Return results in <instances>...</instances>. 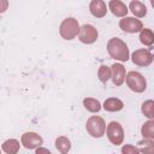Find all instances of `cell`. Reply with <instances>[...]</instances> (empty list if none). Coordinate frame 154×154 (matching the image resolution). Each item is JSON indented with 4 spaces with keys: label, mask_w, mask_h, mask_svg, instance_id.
I'll return each mask as SVG.
<instances>
[{
    "label": "cell",
    "mask_w": 154,
    "mask_h": 154,
    "mask_svg": "<svg viewBox=\"0 0 154 154\" xmlns=\"http://www.w3.org/2000/svg\"><path fill=\"white\" fill-rule=\"evenodd\" d=\"M107 51L112 59L119 61H126L129 59V48L126 43L120 38H111L107 43Z\"/></svg>",
    "instance_id": "cell-1"
},
{
    "label": "cell",
    "mask_w": 154,
    "mask_h": 154,
    "mask_svg": "<svg viewBox=\"0 0 154 154\" xmlns=\"http://www.w3.org/2000/svg\"><path fill=\"white\" fill-rule=\"evenodd\" d=\"M85 129H87L88 134L91 137L100 138L106 132V123H105V120L101 117H99V116H91L87 120Z\"/></svg>",
    "instance_id": "cell-2"
},
{
    "label": "cell",
    "mask_w": 154,
    "mask_h": 154,
    "mask_svg": "<svg viewBox=\"0 0 154 154\" xmlns=\"http://www.w3.org/2000/svg\"><path fill=\"white\" fill-rule=\"evenodd\" d=\"M59 32H60V36L65 40L75 38L77 36V34L79 32V24H78L77 19L71 18V17L64 19L59 26Z\"/></svg>",
    "instance_id": "cell-3"
},
{
    "label": "cell",
    "mask_w": 154,
    "mask_h": 154,
    "mask_svg": "<svg viewBox=\"0 0 154 154\" xmlns=\"http://www.w3.org/2000/svg\"><path fill=\"white\" fill-rule=\"evenodd\" d=\"M125 81H126L128 87H129L132 91H135V93H142V91H144L146 88H147L146 78H144L140 72L130 71V72L126 75Z\"/></svg>",
    "instance_id": "cell-4"
},
{
    "label": "cell",
    "mask_w": 154,
    "mask_h": 154,
    "mask_svg": "<svg viewBox=\"0 0 154 154\" xmlns=\"http://www.w3.org/2000/svg\"><path fill=\"white\" fill-rule=\"evenodd\" d=\"M106 134L109 142L114 146H119L124 140V130L118 122H111L106 128Z\"/></svg>",
    "instance_id": "cell-5"
},
{
    "label": "cell",
    "mask_w": 154,
    "mask_h": 154,
    "mask_svg": "<svg viewBox=\"0 0 154 154\" xmlns=\"http://www.w3.org/2000/svg\"><path fill=\"white\" fill-rule=\"evenodd\" d=\"M97 36H99L97 30L90 24H84L83 26L79 28L78 38L82 43H87V45L94 43L97 40Z\"/></svg>",
    "instance_id": "cell-6"
},
{
    "label": "cell",
    "mask_w": 154,
    "mask_h": 154,
    "mask_svg": "<svg viewBox=\"0 0 154 154\" xmlns=\"http://www.w3.org/2000/svg\"><path fill=\"white\" fill-rule=\"evenodd\" d=\"M119 26L125 32H138L143 29V24L140 19H136L134 17H124L119 22Z\"/></svg>",
    "instance_id": "cell-7"
},
{
    "label": "cell",
    "mask_w": 154,
    "mask_h": 154,
    "mask_svg": "<svg viewBox=\"0 0 154 154\" xmlns=\"http://www.w3.org/2000/svg\"><path fill=\"white\" fill-rule=\"evenodd\" d=\"M132 63L137 66H148L153 61V55L148 49H136L131 55Z\"/></svg>",
    "instance_id": "cell-8"
},
{
    "label": "cell",
    "mask_w": 154,
    "mask_h": 154,
    "mask_svg": "<svg viewBox=\"0 0 154 154\" xmlns=\"http://www.w3.org/2000/svg\"><path fill=\"white\" fill-rule=\"evenodd\" d=\"M42 137L36 132H25L22 135V144L26 149H35L42 144Z\"/></svg>",
    "instance_id": "cell-9"
},
{
    "label": "cell",
    "mask_w": 154,
    "mask_h": 154,
    "mask_svg": "<svg viewBox=\"0 0 154 154\" xmlns=\"http://www.w3.org/2000/svg\"><path fill=\"white\" fill-rule=\"evenodd\" d=\"M111 78H112V82L114 85L119 87L124 83V79H125V67L122 65V64H113L111 66Z\"/></svg>",
    "instance_id": "cell-10"
},
{
    "label": "cell",
    "mask_w": 154,
    "mask_h": 154,
    "mask_svg": "<svg viewBox=\"0 0 154 154\" xmlns=\"http://www.w3.org/2000/svg\"><path fill=\"white\" fill-rule=\"evenodd\" d=\"M89 10H90V13L96 18H102L107 13L106 4L102 0H93L89 5Z\"/></svg>",
    "instance_id": "cell-11"
},
{
    "label": "cell",
    "mask_w": 154,
    "mask_h": 154,
    "mask_svg": "<svg viewBox=\"0 0 154 154\" xmlns=\"http://www.w3.org/2000/svg\"><path fill=\"white\" fill-rule=\"evenodd\" d=\"M108 7H109L111 12L117 17H125L129 11L126 5L119 0H111L108 2Z\"/></svg>",
    "instance_id": "cell-12"
},
{
    "label": "cell",
    "mask_w": 154,
    "mask_h": 154,
    "mask_svg": "<svg viewBox=\"0 0 154 154\" xmlns=\"http://www.w3.org/2000/svg\"><path fill=\"white\" fill-rule=\"evenodd\" d=\"M123 107H124L123 101H120L119 99H116V97H109V99L105 100V102H103V108L108 112H118V111L123 109Z\"/></svg>",
    "instance_id": "cell-13"
},
{
    "label": "cell",
    "mask_w": 154,
    "mask_h": 154,
    "mask_svg": "<svg viewBox=\"0 0 154 154\" xmlns=\"http://www.w3.org/2000/svg\"><path fill=\"white\" fill-rule=\"evenodd\" d=\"M55 148L61 153V154H67L71 149V142L67 137L65 136H59L55 140Z\"/></svg>",
    "instance_id": "cell-14"
},
{
    "label": "cell",
    "mask_w": 154,
    "mask_h": 154,
    "mask_svg": "<svg viewBox=\"0 0 154 154\" xmlns=\"http://www.w3.org/2000/svg\"><path fill=\"white\" fill-rule=\"evenodd\" d=\"M129 7H130L131 12H132L136 17H144V16L147 14V7H146V5H144L143 2H141V1H137V0L131 1L130 5H129Z\"/></svg>",
    "instance_id": "cell-15"
},
{
    "label": "cell",
    "mask_w": 154,
    "mask_h": 154,
    "mask_svg": "<svg viewBox=\"0 0 154 154\" xmlns=\"http://www.w3.org/2000/svg\"><path fill=\"white\" fill-rule=\"evenodd\" d=\"M1 148L6 154H17L19 150V142L14 138H11V140L5 141L1 146Z\"/></svg>",
    "instance_id": "cell-16"
},
{
    "label": "cell",
    "mask_w": 154,
    "mask_h": 154,
    "mask_svg": "<svg viewBox=\"0 0 154 154\" xmlns=\"http://www.w3.org/2000/svg\"><path fill=\"white\" fill-rule=\"evenodd\" d=\"M137 144H138V148H137L138 152H141L143 154H154V142H153V140L143 138Z\"/></svg>",
    "instance_id": "cell-17"
},
{
    "label": "cell",
    "mask_w": 154,
    "mask_h": 154,
    "mask_svg": "<svg viewBox=\"0 0 154 154\" xmlns=\"http://www.w3.org/2000/svg\"><path fill=\"white\" fill-rule=\"evenodd\" d=\"M140 41L144 45V46H152L154 43V34L150 29H142L140 31Z\"/></svg>",
    "instance_id": "cell-18"
},
{
    "label": "cell",
    "mask_w": 154,
    "mask_h": 154,
    "mask_svg": "<svg viewBox=\"0 0 154 154\" xmlns=\"http://www.w3.org/2000/svg\"><path fill=\"white\" fill-rule=\"evenodd\" d=\"M83 106L89 111V112H99L101 109V103L99 100L96 99H93V97H85L83 100Z\"/></svg>",
    "instance_id": "cell-19"
},
{
    "label": "cell",
    "mask_w": 154,
    "mask_h": 154,
    "mask_svg": "<svg viewBox=\"0 0 154 154\" xmlns=\"http://www.w3.org/2000/svg\"><path fill=\"white\" fill-rule=\"evenodd\" d=\"M141 134H142L143 138L153 140L154 138V122L153 120H148L147 123H144L142 125Z\"/></svg>",
    "instance_id": "cell-20"
},
{
    "label": "cell",
    "mask_w": 154,
    "mask_h": 154,
    "mask_svg": "<svg viewBox=\"0 0 154 154\" xmlns=\"http://www.w3.org/2000/svg\"><path fill=\"white\" fill-rule=\"evenodd\" d=\"M97 77L103 84H106L107 81L111 78V69L107 65H101L97 71Z\"/></svg>",
    "instance_id": "cell-21"
},
{
    "label": "cell",
    "mask_w": 154,
    "mask_h": 154,
    "mask_svg": "<svg viewBox=\"0 0 154 154\" xmlns=\"http://www.w3.org/2000/svg\"><path fill=\"white\" fill-rule=\"evenodd\" d=\"M142 113L149 119L154 117V102L152 100H147L142 103Z\"/></svg>",
    "instance_id": "cell-22"
},
{
    "label": "cell",
    "mask_w": 154,
    "mask_h": 154,
    "mask_svg": "<svg viewBox=\"0 0 154 154\" xmlns=\"http://www.w3.org/2000/svg\"><path fill=\"white\" fill-rule=\"evenodd\" d=\"M122 154H140L137 147H134L131 144H124L122 147Z\"/></svg>",
    "instance_id": "cell-23"
},
{
    "label": "cell",
    "mask_w": 154,
    "mask_h": 154,
    "mask_svg": "<svg viewBox=\"0 0 154 154\" xmlns=\"http://www.w3.org/2000/svg\"><path fill=\"white\" fill-rule=\"evenodd\" d=\"M8 7V1L6 0H0V13H4Z\"/></svg>",
    "instance_id": "cell-24"
},
{
    "label": "cell",
    "mask_w": 154,
    "mask_h": 154,
    "mask_svg": "<svg viewBox=\"0 0 154 154\" xmlns=\"http://www.w3.org/2000/svg\"><path fill=\"white\" fill-rule=\"evenodd\" d=\"M35 154H52L47 148H43V147H37L36 148V152Z\"/></svg>",
    "instance_id": "cell-25"
},
{
    "label": "cell",
    "mask_w": 154,
    "mask_h": 154,
    "mask_svg": "<svg viewBox=\"0 0 154 154\" xmlns=\"http://www.w3.org/2000/svg\"><path fill=\"white\" fill-rule=\"evenodd\" d=\"M0 154H1V152H0Z\"/></svg>",
    "instance_id": "cell-26"
}]
</instances>
